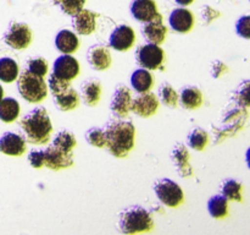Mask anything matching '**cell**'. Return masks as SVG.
Returning <instances> with one entry per match:
<instances>
[{
    "label": "cell",
    "instance_id": "1",
    "mask_svg": "<svg viewBox=\"0 0 250 235\" xmlns=\"http://www.w3.org/2000/svg\"><path fill=\"white\" fill-rule=\"evenodd\" d=\"M105 141L110 153L116 158L127 157L134 147L136 127L131 121L121 119H111L104 129Z\"/></svg>",
    "mask_w": 250,
    "mask_h": 235
},
{
    "label": "cell",
    "instance_id": "2",
    "mask_svg": "<svg viewBox=\"0 0 250 235\" xmlns=\"http://www.w3.org/2000/svg\"><path fill=\"white\" fill-rule=\"evenodd\" d=\"M27 142L33 144H45L50 140L53 125L44 108H34L20 121Z\"/></svg>",
    "mask_w": 250,
    "mask_h": 235
},
{
    "label": "cell",
    "instance_id": "3",
    "mask_svg": "<svg viewBox=\"0 0 250 235\" xmlns=\"http://www.w3.org/2000/svg\"><path fill=\"white\" fill-rule=\"evenodd\" d=\"M154 227L151 215L142 206H131L120 213L119 229L125 235L150 232Z\"/></svg>",
    "mask_w": 250,
    "mask_h": 235
},
{
    "label": "cell",
    "instance_id": "4",
    "mask_svg": "<svg viewBox=\"0 0 250 235\" xmlns=\"http://www.w3.org/2000/svg\"><path fill=\"white\" fill-rule=\"evenodd\" d=\"M17 88L23 99L29 103H39L48 94V87L43 77L24 70L17 78Z\"/></svg>",
    "mask_w": 250,
    "mask_h": 235
},
{
    "label": "cell",
    "instance_id": "5",
    "mask_svg": "<svg viewBox=\"0 0 250 235\" xmlns=\"http://www.w3.org/2000/svg\"><path fill=\"white\" fill-rule=\"evenodd\" d=\"M156 196L167 207H177L183 201V191L181 186L170 179H160L154 184Z\"/></svg>",
    "mask_w": 250,
    "mask_h": 235
},
{
    "label": "cell",
    "instance_id": "6",
    "mask_svg": "<svg viewBox=\"0 0 250 235\" xmlns=\"http://www.w3.org/2000/svg\"><path fill=\"white\" fill-rule=\"evenodd\" d=\"M136 60L137 64L146 70H158L163 66L165 53L159 46L149 43L137 49Z\"/></svg>",
    "mask_w": 250,
    "mask_h": 235
},
{
    "label": "cell",
    "instance_id": "7",
    "mask_svg": "<svg viewBox=\"0 0 250 235\" xmlns=\"http://www.w3.org/2000/svg\"><path fill=\"white\" fill-rule=\"evenodd\" d=\"M4 42L16 50L26 49L32 42V31L26 24L12 22L4 36Z\"/></svg>",
    "mask_w": 250,
    "mask_h": 235
},
{
    "label": "cell",
    "instance_id": "8",
    "mask_svg": "<svg viewBox=\"0 0 250 235\" xmlns=\"http://www.w3.org/2000/svg\"><path fill=\"white\" fill-rule=\"evenodd\" d=\"M73 164L72 152H65L58 148L53 143L49 144L46 149H44V166L51 170H60V169L68 168Z\"/></svg>",
    "mask_w": 250,
    "mask_h": 235
},
{
    "label": "cell",
    "instance_id": "9",
    "mask_svg": "<svg viewBox=\"0 0 250 235\" xmlns=\"http://www.w3.org/2000/svg\"><path fill=\"white\" fill-rule=\"evenodd\" d=\"M78 73H80V63L73 56L63 54L54 61L53 75L59 80L71 82Z\"/></svg>",
    "mask_w": 250,
    "mask_h": 235
},
{
    "label": "cell",
    "instance_id": "10",
    "mask_svg": "<svg viewBox=\"0 0 250 235\" xmlns=\"http://www.w3.org/2000/svg\"><path fill=\"white\" fill-rule=\"evenodd\" d=\"M159 108V100L154 93H139L134 99H132L131 110L134 114L142 118H149L156 113Z\"/></svg>",
    "mask_w": 250,
    "mask_h": 235
},
{
    "label": "cell",
    "instance_id": "11",
    "mask_svg": "<svg viewBox=\"0 0 250 235\" xmlns=\"http://www.w3.org/2000/svg\"><path fill=\"white\" fill-rule=\"evenodd\" d=\"M136 41V34L132 27L121 24L112 31L109 43L112 49L117 51H126L131 48Z\"/></svg>",
    "mask_w": 250,
    "mask_h": 235
},
{
    "label": "cell",
    "instance_id": "12",
    "mask_svg": "<svg viewBox=\"0 0 250 235\" xmlns=\"http://www.w3.org/2000/svg\"><path fill=\"white\" fill-rule=\"evenodd\" d=\"M131 104L132 97L129 88H127L124 85L117 86V88L114 92V95H112L111 103H110L111 112L116 117L125 118L128 115L129 110H131Z\"/></svg>",
    "mask_w": 250,
    "mask_h": 235
},
{
    "label": "cell",
    "instance_id": "13",
    "mask_svg": "<svg viewBox=\"0 0 250 235\" xmlns=\"http://www.w3.org/2000/svg\"><path fill=\"white\" fill-rule=\"evenodd\" d=\"M142 33L150 44L160 46L161 43H164L166 38V33H167V28L164 24L163 16L158 14L151 21L146 22L144 24L143 29H142Z\"/></svg>",
    "mask_w": 250,
    "mask_h": 235
},
{
    "label": "cell",
    "instance_id": "14",
    "mask_svg": "<svg viewBox=\"0 0 250 235\" xmlns=\"http://www.w3.org/2000/svg\"><path fill=\"white\" fill-rule=\"evenodd\" d=\"M87 59L90 66L98 71L106 70L111 65V54L109 48L103 44H95L90 47L87 51Z\"/></svg>",
    "mask_w": 250,
    "mask_h": 235
},
{
    "label": "cell",
    "instance_id": "15",
    "mask_svg": "<svg viewBox=\"0 0 250 235\" xmlns=\"http://www.w3.org/2000/svg\"><path fill=\"white\" fill-rule=\"evenodd\" d=\"M0 152L7 156H22L26 152V141L15 132H5L0 137Z\"/></svg>",
    "mask_w": 250,
    "mask_h": 235
},
{
    "label": "cell",
    "instance_id": "16",
    "mask_svg": "<svg viewBox=\"0 0 250 235\" xmlns=\"http://www.w3.org/2000/svg\"><path fill=\"white\" fill-rule=\"evenodd\" d=\"M99 16L95 12L90 11V10L82 9L80 12L73 16L72 19V26L76 29L78 34L82 36H88V34L93 33L95 31V26H97V17Z\"/></svg>",
    "mask_w": 250,
    "mask_h": 235
},
{
    "label": "cell",
    "instance_id": "17",
    "mask_svg": "<svg viewBox=\"0 0 250 235\" xmlns=\"http://www.w3.org/2000/svg\"><path fill=\"white\" fill-rule=\"evenodd\" d=\"M170 26L178 33H187L194 24V16L188 9H175L170 15Z\"/></svg>",
    "mask_w": 250,
    "mask_h": 235
},
{
    "label": "cell",
    "instance_id": "18",
    "mask_svg": "<svg viewBox=\"0 0 250 235\" xmlns=\"http://www.w3.org/2000/svg\"><path fill=\"white\" fill-rule=\"evenodd\" d=\"M171 159L175 163L178 174L183 178H188L193 174L192 166L189 164V152L183 143H176L171 152Z\"/></svg>",
    "mask_w": 250,
    "mask_h": 235
},
{
    "label": "cell",
    "instance_id": "19",
    "mask_svg": "<svg viewBox=\"0 0 250 235\" xmlns=\"http://www.w3.org/2000/svg\"><path fill=\"white\" fill-rule=\"evenodd\" d=\"M131 12L134 19L146 24L159 14L154 0H134L131 5Z\"/></svg>",
    "mask_w": 250,
    "mask_h": 235
},
{
    "label": "cell",
    "instance_id": "20",
    "mask_svg": "<svg viewBox=\"0 0 250 235\" xmlns=\"http://www.w3.org/2000/svg\"><path fill=\"white\" fill-rule=\"evenodd\" d=\"M53 95L55 104L62 112H68V110L75 109L80 104V95L71 86Z\"/></svg>",
    "mask_w": 250,
    "mask_h": 235
},
{
    "label": "cell",
    "instance_id": "21",
    "mask_svg": "<svg viewBox=\"0 0 250 235\" xmlns=\"http://www.w3.org/2000/svg\"><path fill=\"white\" fill-rule=\"evenodd\" d=\"M81 95L83 102L89 107H94L98 104L102 95V85L95 78H88L81 86Z\"/></svg>",
    "mask_w": 250,
    "mask_h": 235
},
{
    "label": "cell",
    "instance_id": "22",
    "mask_svg": "<svg viewBox=\"0 0 250 235\" xmlns=\"http://www.w3.org/2000/svg\"><path fill=\"white\" fill-rule=\"evenodd\" d=\"M55 46L61 53L70 55L71 53H75L77 50L78 47H80V41L73 32L68 31V29H61L56 34Z\"/></svg>",
    "mask_w": 250,
    "mask_h": 235
},
{
    "label": "cell",
    "instance_id": "23",
    "mask_svg": "<svg viewBox=\"0 0 250 235\" xmlns=\"http://www.w3.org/2000/svg\"><path fill=\"white\" fill-rule=\"evenodd\" d=\"M182 108L188 110L197 109L203 104V94L200 90L194 86H188L185 87L181 92V97L178 98Z\"/></svg>",
    "mask_w": 250,
    "mask_h": 235
},
{
    "label": "cell",
    "instance_id": "24",
    "mask_svg": "<svg viewBox=\"0 0 250 235\" xmlns=\"http://www.w3.org/2000/svg\"><path fill=\"white\" fill-rule=\"evenodd\" d=\"M153 76L146 69H138L131 76V85L138 93L149 92L153 86Z\"/></svg>",
    "mask_w": 250,
    "mask_h": 235
},
{
    "label": "cell",
    "instance_id": "25",
    "mask_svg": "<svg viewBox=\"0 0 250 235\" xmlns=\"http://www.w3.org/2000/svg\"><path fill=\"white\" fill-rule=\"evenodd\" d=\"M20 104L11 97L0 100V120L4 122H12L19 118Z\"/></svg>",
    "mask_w": 250,
    "mask_h": 235
},
{
    "label": "cell",
    "instance_id": "26",
    "mask_svg": "<svg viewBox=\"0 0 250 235\" xmlns=\"http://www.w3.org/2000/svg\"><path fill=\"white\" fill-rule=\"evenodd\" d=\"M19 76V65L11 58L0 59V80L2 82H14Z\"/></svg>",
    "mask_w": 250,
    "mask_h": 235
},
{
    "label": "cell",
    "instance_id": "27",
    "mask_svg": "<svg viewBox=\"0 0 250 235\" xmlns=\"http://www.w3.org/2000/svg\"><path fill=\"white\" fill-rule=\"evenodd\" d=\"M208 211L210 215L214 218H222L227 214L229 211V203L227 198L222 195H215L208 202Z\"/></svg>",
    "mask_w": 250,
    "mask_h": 235
},
{
    "label": "cell",
    "instance_id": "28",
    "mask_svg": "<svg viewBox=\"0 0 250 235\" xmlns=\"http://www.w3.org/2000/svg\"><path fill=\"white\" fill-rule=\"evenodd\" d=\"M53 144L65 152H72V149L77 144V141H76V137L72 132L62 130V131L58 132L56 136L54 137Z\"/></svg>",
    "mask_w": 250,
    "mask_h": 235
},
{
    "label": "cell",
    "instance_id": "29",
    "mask_svg": "<svg viewBox=\"0 0 250 235\" xmlns=\"http://www.w3.org/2000/svg\"><path fill=\"white\" fill-rule=\"evenodd\" d=\"M242 185L234 179H226L224 183L221 184V192L224 197L227 200H234V201H242L241 195Z\"/></svg>",
    "mask_w": 250,
    "mask_h": 235
},
{
    "label": "cell",
    "instance_id": "30",
    "mask_svg": "<svg viewBox=\"0 0 250 235\" xmlns=\"http://www.w3.org/2000/svg\"><path fill=\"white\" fill-rule=\"evenodd\" d=\"M209 141V136L205 130L200 127H195L189 135H188V146L195 151H203Z\"/></svg>",
    "mask_w": 250,
    "mask_h": 235
},
{
    "label": "cell",
    "instance_id": "31",
    "mask_svg": "<svg viewBox=\"0 0 250 235\" xmlns=\"http://www.w3.org/2000/svg\"><path fill=\"white\" fill-rule=\"evenodd\" d=\"M159 97H160L161 102L165 105L170 108H176L178 103V94L173 87L168 83H164V85L160 86L159 88Z\"/></svg>",
    "mask_w": 250,
    "mask_h": 235
},
{
    "label": "cell",
    "instance_id": "32",
    "mask_svg": "<svg viewBox=\"0 0 250 235\" xmlns=\"http://www.w3.org/2000/svg\"><path fill=\"white\" fill-rule=\"evenodd\" d=\"M85 1L87 0H54V4L59 5L62 12H65L66 15L75 16L77 12H80L83 9Z\"/></svg>",
    "mask_w": 250,
    "mask_h": 235
},
{
    "label": "cell",
    "instance_id": "33",
    "mask_svg": "<svg viewBox=\"0 0 250 235\" xmlns=\"http://www.w3.org/2000/svg\"><path fill=\"white\" fill-rule=\"evenodd\" d=\"M27 71H29L33 75L39 76V77H44L48 72V63L42 56H37V58H32L27 61Z\"/></svg>",
    "mask_w": 250,
    "mask_h": 235
},
{
    "label": "cell",
    "instance_id": "34",
    "mask_svg": "<svg viewBox=\"0 0 250 235\" xmlns=\"http://www.w3.org/2000/svg\"><path fill=\"white\" fill-rule=\"evenodd\" d=\"M85 140L89 144L92 146L98 147V148H103L106 144V141H105V134L104 129L102 127H90L87 132H85Z\"/></svg>",
    "mask_w": 250,
    "mask_h": 235
},
{
    "label": "cell",
    "instance_id": "35",
    "mask_svg": "<svg viewBox=\"0 0 250 235\" xmlns=\"http://www.w3.org/2000/svg\"><path fill=\"white\" fill-rule=\"evenodd\" d=\"M233 98L241 107H250V80L243 81L237 87Z\"/></svg>",
    "mask_w": 250,
    "mask_h": 235
},
{
    "label": "cell",
    "instance_id": "36",
    "mask_svg": "<svg viewBox=\"0 0 250 235\" xmlns=\"http://www.w3.org/2000/svg\"><path fill=\"white\" fill-rule=\"evenodd\" d=\"M237 33L246 39H250V15L242 16L236 24Z\"/></svg>",
    "mask_w": 250,
    "mask_h": 235
},
{
    "label": "cell",
    "instance_id": "37",
    "mask_svg": "<svg viewBox=\"0 0 250 235\" xmlns=\"http://www.w3.org/2000/svg\"><path fill=\"white\" fill-rule=\"evenodd\" d=\"M48 86H49V88H50L51 93H53V94H56V93L60 92V91L65 90V88H67V87H70V82H66V81L59 80L58 77H55V76L51 73L50 77H49V81H48Z\"/></svg>",
    "mask_w": 250,
    "mask_h": 235
},
{
    "label": "cell",
    "instance_id": "38",
    "mask_svg": "<svg viewBox=\"0 0 250 235\" xmlns=\"http://www.w3.org/2000/svg\"><path fill=\"white\" fill-rule=\"evenodd\" d=\"M28 162L33 168H42L44 166V151H37V149H33V151L29 152L28 154Z\"/></svg>",
    "mask_w": 250,
    "mask_h": 235
},
{
    "label": "cell",
    "instance_id": "39",
    "mask_svg": "<svg viewBox=\"0 0 250 235\" xmlns=\"http://www.w3.org/2000/svg\"><path fill=\"white\" fill-rule=\"evenodd\" d=\"M227 71V66L225 65L224 63L221 61L216 60L214 64H212V68H211V75L214 76L215 78H219L222 73H225Z\"/></svg>",
    "mask_w": 250,
    "mask_h": 235
},
{
    "label": "cell",
    "instance_id": "40",
    "mask_svg": "<svg viewBox=\"0 0 250 235\" xmlns=\"http://www.w3.org/2000/svg\"><path fill=\"white\" fill-rule=\"evenodd\" d=\"M175 1L177 2V4L182 5V6H187V5L192 4V2L194 1V0H175Z\"/></svg>",
    "mask_w": 250,
    "mask_h": 235
},
{
    "label": "cell",
    "instance_id": "41",
    "mask_svg": "<svg viewBox=\"0 0 250 235\" xmlns=\"http://www.w3.org/2000/svg\"><path fill=\"white\" fill-rule=\"evenodd\" d=\"M246 161H247V164H248V166H249V169H250V147H249L248 149H247Z\"/></svg>",
    "mask_w": 250,
    "mask_h": 235
},
{
    "label": "cell",
    "instance_id": "42",
    "mask_svg": "<svg viewBox=\"0 0 250 235\" xmlns=\"http://www.w3.org/2000/svg\"><path fill=\"white\" fill-rule=\"evenodd\" d=\"M2 97H4V90H2V87L0 86V100L2 99Z\"/></svg>",
    "mask_w": 250,
    "mask_h": 235
}]
</instances>
